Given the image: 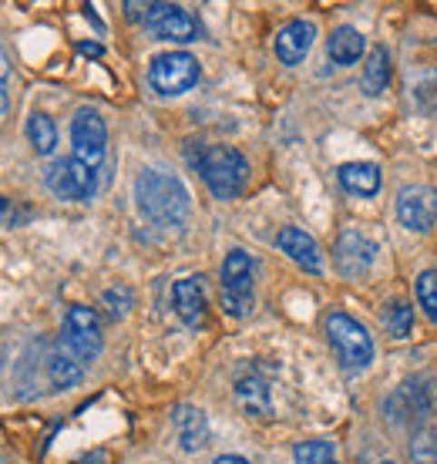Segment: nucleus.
<instances>
[{
	"label": "nucleus",
	"instance_id": "obj_1",
	"mask_svg": "<svg viewBox=\"0 0 437 464\" xmlns=\"http://www.w3.org/2000/svg\"><path fill=\"white\" fill-rule=\"evenodd\" d=\"M135 206L155 226H182L189 219L192 198H189V188L179 175L145 169L135 179Z\"/></svg>",
	"mask_w": 437,
	"mask_h": 464
},
{
	"label": "nucleus",
	"instance_id": "obj_2",
	"mask_svg": "<svg viewBox=\"0 0 437 464\" xmlns=\"http://www.w3.org/2000/svg\"><path fill=\"white\" fill-rule=\"evenodd\" d=\"M199 172H202V182L209 186V192L222 202L239 198L249 186V162L232 145H209L199 155Z\"/></svg>",
	"mask_w": 437,
	"mask_h": 464
},
{
	"label": "nucleus",
	"instance_id": "obj_3",
	"mask_svg": "<svg viewBox=\"0 0 437 464\" xmlns=\"http://www.w3.org/2000/svg\"><path fill=\"white\" fill-rule=\"evenodd\" d=\"M387 420L421 428L424 420L437 418V377H407V381L384 401Z\"/></svg>",
	"mask_w": 437,
	"mask_h": 464
},
{
	"label": "nucleus",
	"instance_id": "obj_4",
	"mask_svg": "<svg viewBox=\"0 0 437 464\" xmlns=\"http://www.w3.org/2000/svg\"><path fill=\"white\" fill-rule=\"evenodd\" d=\"M131 21H141L159 41H172V44H189L199 41L202 27L192 14L179 7V4H125Z\"/></svg>",
	"mask_w": 437,
	"mask_h": 464
},
{
	"label": "nucleus",
	"instance_id": "obj_5",
	"mask_svg": "<svg viewBox=\"0 0 437 464\" xmlns=\"http://www.w3.org/2000/svg\"><path fill=\"white\" fill-rule=\"evenodd\" d=\"M222 310L232 316V320H246L256 306V263L249 259V253L242 249H232L226 259H222Z\"/></svg>",
	"mask_w": 437,
	"mask_h": 464
},
{
	"label": "nucleus",
	"instance_id": "obj_6",
	"mask_svg": "<svg viewBox=\"0 0 437 464\" xmlns=\"http://www.w3.org/2000/svg\"><path fill=\"white\" fill-rule=\"evenodd\" d=\"M326 340H330L340 367H346V371H367L374 363V337L367 334V326L354 320V316H326Z\"/></svg>",
	"mask_w": 437,
	"mask_h": 464
},
{
	"label": "nucleus",
	"instance_id": "obj_7",
	"mask_svg": "<svg viewBox=\"0 0 437 464\" xmlns=\"http://www.w3.org/2000/svg\"><path fill=\"white\" fill-rule=\"evenodd\" d=\"M199 61L189 54V51H165L159 58H151L149 64V84L151 92L161 94V98H175V94L192 92L199 84Z\"/></svg>",
	"mask_w": 437,
	"mask_h": 464
},
{
	"label": "nucleus",
	"instance_id": "obj_8",
	"mask_svg": "<svg viewBox=\"0 0 437 464\" xmlns=\"http://www.w3.org/2000/svg\"><path fill=\"white\" fill-rule=\"evenodd\" d=\"M61 343L71 357L78 360L81 367H88L98 360L104 340H102V324H98V314L92 306H71L64 314V326H61Z\"/></svg>",
	"mask_w": 437,
	"mask_h": 464
},
{
	"label": "nucleus",
	"instance_id": "obj_9",
	"mask_svg": "<svg viewBox=\"0 0 437 464\" xmlns=\"http://www.w3.org/2000/svg\"><path fill=\"white\" fill-rule=\"evenodd\" d=\"M71 145H74V159L88 165L94 172L104 169L108 159V125L94 108H78L71 118Z\"/></svg>",
	"mask_w": 437,
	"mask_h": 464
},
{
	"label": "nucleus",
	"instance_id": "obj_10",
	"mask_svg": "<svg viewBox=\"0 0 437 464\" xmlns=\"http://www.w3.org/2000/svg\"><path fill=\"white\" fill-rule=\"evenodd\" d=\"M47 188L64 202H88L98 192L102 172H94L88 165H81L74 155L71 159H58V162L47 169Z\"/></svg>",
	"mask_w": 437,
	"mask_h": 464
},
{
	"label": "nucleus",
	"instance_id": "obj_11",
	"mask_svg": "<svg viewBox=\"0 0 437 464\" xmlns=\"http://www.w3.org/2000/svg\"><path fill=\"white\" fill-rule=\"evenodd\" d=\"M397 219L411 232H431L437 222V192L431 186H403L397 196Z\"/></svg>",
	"mask_w": 437,
	"mask_h": 464
},
{
	"label": "nucleus",
	"instance_id": "obj_12",
	"mask_svg": "<svg viewBox=\"0 0 437 464\" xmlns=\"http://www.w3.org/2000/svg\"><path fill=\"white\" fill-rule=\"evenodd\" d=\"M334 259H336V269H340L344 276L357 279L374 266L377 246H374V239H367L364 232L346 229V232H340V239H336V246H334Z\"/></svg>",
	"mask_w": 437,
	"mask_h": 464
},
{
	"label": "nucleus",
	"instance_id": "obj_13",
	"mask_svg": "<svg viewBox=\"0 0 437 464\" xmlns=\"http://www.w3.org/2000/svg\"><path fill=\"white\" fill-rule=\"evenodd\" d=\"M172 306L185 326H206V283L202 276H185L172 286Z\"/></svg>",
	"mask_w": 437,
	"mask_h": 464
},
{
	"label": "nucleus",
	"instance_id": "obj_14",
	"mask_svg": "<svg viewBox=\"0 0 437 464\" xmlns=\"http://www.w3.org/2000/svg\"><path fill=\"white\" fill-rule=\"evenodd\" d=\"M313 41H316V24L313 21H289L286 27H279L277 41H273V51H277L279 64H299V61L310 54Z\"/></svg>",
	"mask_w": 437,
	"mask_h": 464
},
{
	"label": "nucleus",
	"instance_id": "obj_15",
	"mask_svg": "<svg viewBox=\"0 0 437 464\" xmlns=\"http://www.w3.org/2000/svg\"><path fill=\"white\" fill-rule=\"evenodd\" d=\"M277 246H279V253H286L299 269H306L313 276L323 273V253L310 232L296 229V226H286V229H279Z\"/></svg>",
	"mask_w": 437,
	"mask_h": 464
},
{
	"label": "nucleus",
	"instance_id": "obj_16",
	"mask_svg": "<svg viewBox=\"0 0 437 464\" xmlns=\"http://www.w3.org/2000/svg\"><path fill=\"white\" fill-rule=\"evenodd\" d=\"M41 367H44V377H47V383H51V391H71V387H78L81 377H84V367L64 350L61 340L58 343H47L44 357H41Z\"/></svg>",
	"mask_w": 437,
	"mask_h": 464
},
{
	"label": "nucleus",
	"instance_id": "obj_17",
	"mask_svg": "<svg viewBox=\"0 0 437 464\" xmlns=\"http://www.w3.org/2000/svg\"><path fill=\"white\" fill-rule=\"evenodd\" d=\"M175 430H179V441H182L185 451H199L209 444V418L199 411V407H175Z\"/></svg>",
	"mask_w": 437,
	"mask_h": 464
},
{
	"label": "nucleus",
	"instance_id": "obj_18",
	"mask_svg": "<svg viewBox=\"0 0 437 464\" xmlns=\"http://www.w3.org/2000/svg\"><path fill=\"white\" fill-rule=\"evenodd\" d=\"M336 179H340V186L350 192V196H377L380 192V169L377 165H367V162H346L336 169Z\"/></svg>",
	"mask_w": 437,
	"mask_h": 464
},
{
	"label": "nucleus",
	"instance_id": "obj_19",
	"mask_svg": "<svg viewBox=\"0 0 437 464\" xmlns=\"http://www.w3.org/2000/svg\"><path fill=\"white\" fill-rule=\"evenodd\" d=\"M326 51H330V61L346 68V64H357L364 58V51H367V41L360 34L357 27H336L330 41H326Z\"/></svg>",
	"mask_w": 437,
	"mask_h": 464
},
{
	"label": "nucleus",
	"instance_id": "obj_20",
	"mask_svg": "<svg viewBox=\"0 0 437 464\" xmlns=\"http://www.w3.org/2000/svg\"><path fill=\"white\" fill-rule=\"evenodd\" d=\"M236 401H239V407L249 414V418H266V414H273L269 387H266V381L263 377H256V373L239 377V383H236Z\"/></svg>",
	"mask_w": 437,
	"mask_h": 464
},
{
	"label": "nucleus",
	"instance_id": "obj_21",
	"mask_svg": "<svg viewBox=\"0 0 437 464\" xmlns=\"http://www.w3.org/2000/svg\"><path fill=\"white\" fill-rule=\"evenodd\" d=\"M360 84H364V92H367L370 98H380V94L387 92V84H391V51H387V47H374V51H370Z\"/></svg>",
	"mask_w": 437,
	"mask_h": 464
},
{
	"label": "nucleus",
	"instance_id": "obj_22",
	"mask_svg": "<svg viewBox=\"0 0 437 464\" xmlns=\"http://www.w3.org/2000/svg\"><path fill=\"white\" fill-rule=\"evenodd\" d=\"M27 141L34 145L37 155H51V151L58 149V125L51 121V115L34 111V115L27 118Z\"/></svg>",
	"mask_w": 437,
	"mask_h": 464
},
{
	"label": "nucleus",
	"instance_id": "obj_23",
	"mask_svg": "<svg viewBox=\"0 0 437 464\" xmlns=\"http://www.w3.org/2000/svg\"><path fill=\"white\" fill-rule=\"evenodd\" d=\"M384 326L393 340H407L411 330H414V310L403 300H391L384 306Z\"/></svg>",
	"mask_w": 437,
	"mask_h": 464
},
{
	"label": "nucleus",
	"instance_id": "obj_24",
	"mask_svg": "<svg viewBox=\"0 0 437 464\" xmlns=\"http://www.w3.org/2000/svg\"><path fill=\"white\" fill-rule=\"evenodd\" d=\"M414 293H417V303H421L424 316L437 326V269H424V273L417 276Z\"/></svg>",
	"mask_w": 437,
	"mask_h": 464
},
{
	"label": "nucleus",
	"instance_id": "obj_25",
	"mask_svg": "<svg viewBox=\"0 0 437 464\" xmlns=\"http://www.w3.org/2000/svg\"><path fill=\"white\" fill-rule=\"evenodd\" d=\"M411 461L414 464H437V430L421 428L411 441Z\"/></svg>",
	"mask_w": 437,
	"mask_h": 464
},
{
	"label": "nucleus",
	"instance_id": "obj_26",
	"mask_svg": "<svg viewBox=\"0 0 437 464\" xmlns=\"http://www.w3.org/2000/svg\"><path fill=\"white\" fill-rule=\"evenodd\" d=\"M293 458H296V464H334V444L330 441H299Z\"/></svg>",
	"mask_w": 437,
	"mask_h": 464
},
{
	"label": "nucleus",
	"instance_id": "obj_27",
	"mask_svg": "<svg viewBox=\"0 0 437 464\" xmlns=\"http://www.w3.org/2000/svg\"><path fill=\"white\" fill-rule=\"evenodd\" d=\"M414 102L424 115L437 118V74H424V78L414 84Z\"/></svg>",
	"mask_w": 437,
	"mask_h": 464
},
{
	"label": "nucleus",
	"instance_id": "obj_28",
	"mask_svg": "<svg viewBox=\"0 0 437 464\" xmlns=\"http://www.w3.org/2000/svg\"><path fill=\"white\" fill-rule=\"evenodd\" d=\"M104 306H108V316H112V320H121V316L131 310V293L128 290H108L104 293Z\"/></svg>",
	"mask_w": 437,
	"mask_h": 464
},
{
	"label": "nucleus",
	"instance_id": "obj_29",
	"mask_svg": "<svg viewBox=\"0 0 437 464\" xmlns=\"http://www.w3.org/2000/svg\"><path fill=\"white\" fill-rule=\"evenodd\" d=\"M7 78H11V61H7L4 47H0V84H7Z\"/></svg>",
	"mask_w": 437,
	"mask_h": 464
},
{
	"label": "nucleus",
	"instance_id": "obj_30",
	"mask_svg": "<svg viewBox=\"0 0 437 464\" xmlns=\"http://www.w3.org/2000/svg\"><path fill=\"white\" fill-rule=\"evenodd\" d=\"M7 108H11V92H7V84H0V118L7 115Z\"/></svg>",
	"mask_w": 437,
	"mask_h": 464
},
{
	"label": "nucleus",
	"instance_id": "obj_31",
	"mask_svg": "<svg viewBox=\"0 0 437 464\" xmlns=\"http://www.w3.org/2000/svg\"><path fill=\"white\" fill-rule=\"evenodd\" d=\"M78 51H81V54H92V58H102V54H104L102 44H81Z\"/></svg>",
	"mask_w": 437,
	"mask_h": 464
},
{
	"label": "nucleus",
	"instance_id": "obj_32",
	"mask_svg": "<svg viewBox=\"0 0 437 464\" xmlns=\"http://www.w3.org/2000/svg\"><path fill=\"white\" fill-rule=\"evenodd\" d=\"M216 464H249L242 454H222V458H216Z\"/></svg>",
	"mask_w": 437,
	"mask_h": 464
},
{
	"label": "nucleus",
	"instance_id": "obj_33",
	"mask_svg": "<svg viewBox=\"0 0 437 464\" xmlns=\"http://www.w3.org/2000/svg\"><path fill=\"white\" fill-rule=\"evenodd\" d=\"M11 212V198H0V216H7Z\"/></svg>",
	"mask_w": 437,
	"mask_h": 464
},
{
	"label": "nucleus",
	"instance_id": "obj_34",
	"mask_svg": "<svg viewBox=\"0 0 437 464\" xmlns=\"http://www.w3.org/2000/svg\"><path fill=\"white\" fill-rule=\"evenodd\" d=\"M380 464H393V461H380Z\"/></svg>",
	"mask_w": 437,
	"mask_h": 464
},
{
	"label": "nucleus",
	"instance_id": "obj_35",
	"mask_svg": "<svg viewBox=\"0 0 437 464\" xmlns=\"http://www.w3.org/2000/svg\"><path fill=\"white\" fill-rule=\"evenodd\" d=\"M334 464H336V461H334Z\"/></svg>",
	"mask_w": 437,
	"mask_h": 464
}]
</instances>
